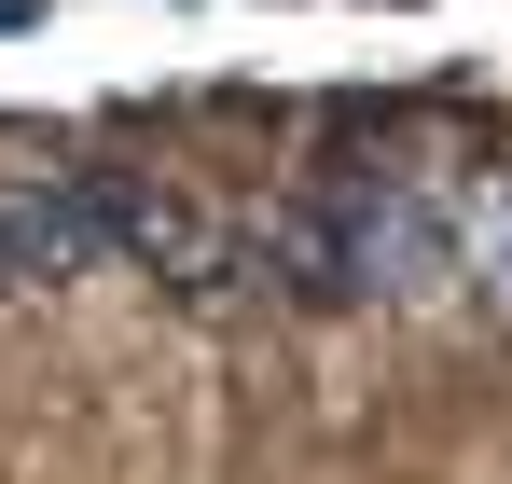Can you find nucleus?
Instances as JSON below:
<instances>
[{"instance_id":"1","label":"nucleus","mask_w":512,"mask_h":484,"mask_svg":"<svg viewBox=\"0 0 512 484\" xmlns=\"http://www.w3.org/2000/svg\"><path fill=\"white\" fill-rule=\"evenodd\" d=\"M429 263H443V222L402 180H333L250 236V277H277L291 305H374V291H416Z\"/></svg>"},{"instance_id":"2","label":"nucleus","mask_w":512,"mask_h":484,"mask_svg":"<svg viewBox=\"0 0 512 484\" xmlns=\"http://www.w3.org/2000/svg\"><path fill=\"white\" fill-rule=\"evenodd\" d=\"M499 291H512V236H499Z\"/></svg>"}]
</instances>
